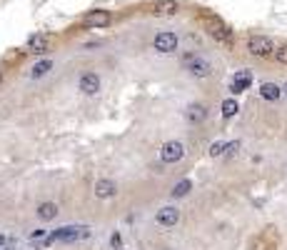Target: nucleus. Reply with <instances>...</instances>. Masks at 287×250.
Masks as SVG:
<instances>
[{"label": "nucleus", "instance_id": "obj_11", "mask_svg": "<svg viewBox=\"0 0 287 250\" xmlns=\"http://www.w3.org/2000/svg\"><path fill=\"white\" fill-rule=\"evenodd\" d=\"M250 83H252V73H250V70H240V73H235V78H232V83H230V90L237 95V93L247 90Z\"/></svg>", "mask_w": 287, "mask_h": 250}, {"label": "nucleus", "instance_id": "obj_4", "mask_svg": "<svg viewBox=\"0 0 287 250\" xmlns=\"http://www.w3.org/2000/svg\"><path fill=\"white\" fill-rule=\"evenodd\" d=\"M182 65H185L187 73L195 75V78H208V75L213 73V65L205 60V58H200V55H185V58H182Z\"/></svg>", "mask_w": 287, "mask_h": 250}, {"label": "nucleus", "instance_id": "obj_3", "mask_svg": "<svg viewBox=\"0 0 287 250\" xmlns=\"http://www.w3.org/2000/svg\"><path fill=\"white\" fill-rule=\"evenodd\" d=\"M80 238H87V228L85 225H63V228L50 233V240H63V243L80 240Z\"/></svg>", "mask_w": 287, "mask_h": 250}, {"label": "nucleus", "instance_id": "obj_10", "mask_svg": "<svg viewBox=\"0 0 287 250\" xmlns=\"http://www.w3.org/2000/svg\"><path fill=\"white\" fill-rule=\"evenodd\" d=\"M80 90L85 95H95L100 90V75L98 73H82L80 75Z\"/></svg>", "mask_w": 287, "mask_h": 250}, {"label": "nucleus", "instance_id": "obj_8", "mask_svg": "<svg viewBox=\"0 0 287 250\" xmlns=\"http://www.w3.org/2000/svg\"><path fill=\"white\" fill-rule=\"evenodd\" d=\"M115 193H118V185L110 178H100L95 183V198H100V200H110V198H115Z\"/></svg>", "mask_w": 287, "mask_h": 250}, {"label": "nucleus", "instance_id": "obj_12", "mask_svg": "<svg viewBox=\"0 0 287 250\" xmlns=\"http://www.w3.org/2000/svg\"><path fill=\"white\" fill-rule=\"evenodd\" d=\"M48 48H50V38H48V35H33V38L28 40V50H30V53H38V55H40V53H45Z\"/></svg>", "mask_w": 287, "mask_h": 250}, {"label": "nucleus", "instance_id": "obj_23", "mask_svg": "<svg viewBox=\"0 0 287 250\" xmlns=\"http://www.w3.org/2000/svg\"><path fill=\"white\" fill-rule=\"evenodd\" d=\"M43 235H45V230H33V233H30V240H40Z\"/></svg>", "mask_w": 287, "mask_h": 250}, {"label": "nucleus", "instance_id": "obj_21", "mask_svg": "<svg viewBox=\"0 0 287 250\" xmlns=\"http://www.w3.org/2000/svg\"><path fill=\"white\" fill-rule=\"evenodd\" d=\"M275 60L282 62V65H287V45H280V48L275 50Z\"/></svg>", "mask_w": 287, "mask_h": 250}, {"label": "nucleus", "instance_id": "obj_1", "mask_svg": "<svg viewBox=\"0 0 287 250\" xmlns=\"http://www.w3.org/2000/svg\"><path fill=\"white\" fill-rule=\"evenodd\" d=\"M203 20H205V28H208V33L215 38L217 43H222V45H227V48L235 43V35H232V30H230V28H227V25H225V23L217 18V15H205Z\"/></svg>", "mask_w": 287, "mask_h": 250}, {"label": "nucleus", "instance_id": "obj_24", "mask_svg": "<svg viewBox=\"0 0 287 250\" xmlns=\"http://www.w3.org/2000/svg\"><path fill=\"white\" fill-rule=\"evenodd\" d=\"M110 243H113V248H120V243H123V240H120V235L115 233V235L110 238Z\"/></svg>", "mask_w": 287, "mask_h": 250}, {"label": "nucleus", "instance_id": "obj_16", "mask_svg": "<svg viewBox=\"0 0 287 250\" xmlns=\"http://www.w3.org/2000/svg\"><path fill=\"white\" fill-rule=\"evenodd\" d=\"M260 95H262L265 100H277V98L282 95V90H280V85H275V83H262V85H260Z\"/></svg>", "mask_w": 287, "mask_h": 250}, {"label": "nucleus", "instance_id": "obj_19", "mask_svg": "<svg viewBox=\"0 0 287 250\" xmlns=\"http://www.w3.org/2000/svg\"><path fill=\"white\" fill-rule=\"evenodd\" d=\"M190 190H193V183H190V180H180L177 185L172 188V198H185Z\"/></svg>", "mask_w": 287, "mask_h": 250}, {"label": "nucleus", "instance_id": "obj_5", "mask_svg": "<svg viewBox=\"0 0 287 250\" xmlns=\"http://www.w3.org/2000/svg\"><path fill=\"white\" fill-rule=\"evenodd\" d=\"M182 155H185V148H182V143H177V140H167V143L160 148V160L167 163V165L180 163Z\"/></svg>", "mask_w": 287, "mask_h": 250}, {"label": "nucleus", "instance_id": "obj_13", "mask_svg": "<svg viewBox=\"0 0 287 250\" xmlns=\"http://www.w3.org/2000/svg\"><path fill=\"white\" fill-rule=\"evenodd\" d=\"M152 13L155 15H175L177 13V3L175 0H155Z\"/></svg>", "mask_w": 287, "mask_h": 250}, {"label": "nucleus", "instance_id": "obj_18", "mask_svg": "<svg viewBox=\"0 0 287 250\" xmlns=\"http://www.w3.org/2000/svg\"><path fill=\"white\" fill-rule=\"evenodd\" d=\"M237 110H240L237 100H232V98L222 100V115H225V118H232V115H237Z\"/></svg>", "mask_w": 287, "mask_h": 250}, {"label": "nucleus", "instance_id": "obj_20", "mask_svg": "<svg viewBox=\"0 0 287 250\" xmlns=\"http://www.w3.org/2000/svg\"><path fill=\"white\" fill-rule=\"evenodd\" d=\"M225 148H227V143L217 140V143H213V145H210V155H213V158H217V155H225Z\"/></svg>", "mask_w": 287, "mask_h": 250}, {"label": "nucleus", "instance_id": "obj_17", "mask_svg": "<svg viewBox=\"0 0 287 250\" xmlns=\"http://www.w3.org/2000/svg\"><path fill=\"white\" fill-rule=\"evenodd\" d=\"M50 68H53V60H40L33 65V70H30V75L33 78H43V75H48L50 73Z\"/></svg>", "mask_w": 287, "mask_h": 250}, {"label": "nucleus", "instance_id": "obj_2", "mask_svg": "<svg viewBox=\"0 0 287 250\" xmlns=\"http://www.w3.org/2000/svg\"><path fill=\"white\" fill-rule=\"evenodd\" d=\"M247 50L257 58H267V55H275V43L267 38V35H250L247 38Z\"/></svg>", "mask_w": 287, "mask_h": 250}, {"label": "nucleus", "instance_id": "obj_14", "mask_svg": "<svg viewBox=\"0 0 287 250\" xmlns=\"http://www.w3.org/2000/svg\"><path fill=\"white\" fill-rule=\"evenodd\" d=\"M208 118V108L203 105V103H193L190 108H187V120L190 123H203Z\"/></svg>", "mask_w": 287, "mask_h": 250}, {"label": "nucleus", "instance_id": "obj_7", "mask_svg": "<svg viewBox=\"0 0 287 250\" xmlns=\"http://www.w3.org/2000/svg\"><path fill=\"white\" fill-rule=\"evenodd\" d=\"M155 220H157L162 228H175V225H177V220H180V210H177V208H172V205H165V208H160V210H157Z\"/></svg>", "mask_w": 287, "mask_h": 250}, {"label": "nucleus", "instance_id": "obj_6", "mask_svg": "<svg viewBox=\"0 0 287 250\" xmlns=\"http://www.w3.org/2000/svg\"><path fill=\"white\" fill-rule=\"evenodd\" d=\"M152 45L157 53H175L177 50V35L175 33H160V35H155Z\"/></svg>", "mask_w": 287, "mask_h": 250}, {"label": "nucleus", "instance_id": "obj_15", "mask_svg": "<svg viewBox=\"0 0 287 250\" xmlns=\"http://www.w3.org/2000/svg\"><path fill=\"white\" fill-rule=\"evenodd\" d=\"M35 213H38V218H40L43 223H48V220H55V215H58V205H55V203H40Z\"/></svg>", "mask_w": 287, "mask_h": 250}, {"label": "nucleus", "instance_id": "obj_22", "mask_svg": "<svg viewBox=\"0 0 287 250\" xmlns=\"http://www.w3.org/2000/svg\"><path fill=\"white\" fill-rule=\"evenodd\" d=\"M237 148H240V143L235 140V143H227V148H225V155H232V153H237Z\"/></svg>", "mask_w": 287, "mask_h": 250}, {"label": "nucleus", "instance_id": "obj_9", "mask_svg": "<svg viewBox=\"0 0 287 250\" xmlns=\"http://www.w3.org/2000/svg\"><path fill=\"white\" fill-rule=\"evenodd\" d=\"M110 23H113V15L108 10H92L85 15V25H90V28H105Z\"/></svg>", "mask_w": 287, "mask_h": 250}, {"label": "nucleus", "instance_id": "obj_25", "mask_svg": "<svg viewBox=\"0 0 287 250\" xmlns=\"http://www.w3.org/2000/svg\"><path fill=\"white\" fill-rule=\"evenodd\" d=\"M0 80H3V73H0Z\"/></svg>", "mask_w": 287, "mask_h": 250}]
</instances>
